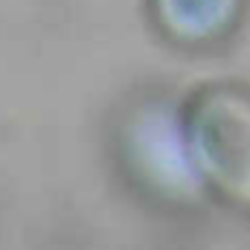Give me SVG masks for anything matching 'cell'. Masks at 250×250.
<instances>
[{"label":"cell","instance_id":"cell-1","mask_svg":"<svg viewBox=\"0 0 250 250\" xmlns=\"http://www.w3.org/2000/svg\"><path fill=\"white\" fill-rule=\"evenodd\" d=\"M195 151L221 192L250 207V93L209 87L192 99Z\"/></svg>","mask_w":250,"mask_h":250}]
</instances>
